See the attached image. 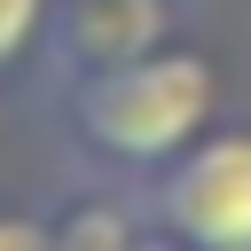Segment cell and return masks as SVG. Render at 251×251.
Masks as SVG:
<instances>
[{
	"mask_svg": "<svg viewBox=\"0 0 251 251\" xmlns=\"http://www.w3.org/2000/svg\"><path fill=\"white\" fill-rule=\"evenodd\" d=\"M63 110H71V133L102 165H118V173H165L188 141L212 133L220 71L196 47H157L141 63L71 78V102Z\"/></svg>",
	"mask_w": 251,
	"mask_h": 251,
	"instance_id": "obj_1",
	"label": "cell"
},
{
	"mask_svg": "<svg viewBox=\"0 0 251 251\" xmlns=\"http://www.w3.org/2000/svg\"><path fill=\"white\" fill-rule=\"evenodd\" d=\"M149 220L188 251H251V126H212L149 173Z\"/></svg>",
	"mask_w": 251,
	"mask_h": 251,
	"instance_id": "obj_2",
	"label": "cell"
},
{
	"mask_svg": "<svg viewBox=\"0 0 251 251\" xmlns=\"http://www.w3.org/2000/svg\"><path fill=\"white\" fill-rule=\"evenodd\" d=\"M157 47H173V0H55L47 55L63 63V78L118 71Z\"/></svg>",
	"mask_w": 251,
	"mask_h": 251,
	"instance_id": "obj_3",
	"label": "cell"
},
{
	"mask_svg": "<svg viewBox=\"0 0 251 251\" xmlns=\"http://www.w3.org/2000/svg\"><path fill=\"white\" fill-rule=\"evenodd\" d=\"M149 204H126V196H86L55 220V251H141L149 235Z\"/></svg>",
	"mask_w": 251,
	"mask_h": 251,
	"instance_id": "obj_4",
	"label": "cell"
},
{
	"mask_svg": "<svg viewBox=\"0 0 251 251\" xmlns=\"http://www.w3.org/2000/svg\"><path fill=\"white\" fill-rule=\"evenodd\" d=\"M47 24H55V0H0V71L31 39H47Z\"/></svg>",
	"mask_w": 251,
	"mask_h": 251,
	"instance_id": "obj_5",
	"label": "cell"
},
{
	"mask_svg": "<svg viewBox=\"0 0 251 251\" xmlns=\"http://www.w3.org/2000/svg\"><path fill=\"white\" fill-rule=\"evenodd\" d=\"M0 251H55V227L31 212H0Z\"/></svg>",
	"mask_w": 251,
	"mask_h": 251,
	"instance_id": "obj_6",
	"label": "cell"
},
{
	"mask_svg": "<svg viewBox=\"0 0 251 251\" xmlns=\"http://www.w3.org/2000/svg\"><path fill=\"white\" fill-rule=\"evenodd\" d=\"M141 251H188V243H180V235H165V227H149V235H141Z\"/></svg>",
	"mask_w": 251,
	"mask_h": 251,
	"instance_id": "obj_7",
	"label": "cell"
}]
</instances>
